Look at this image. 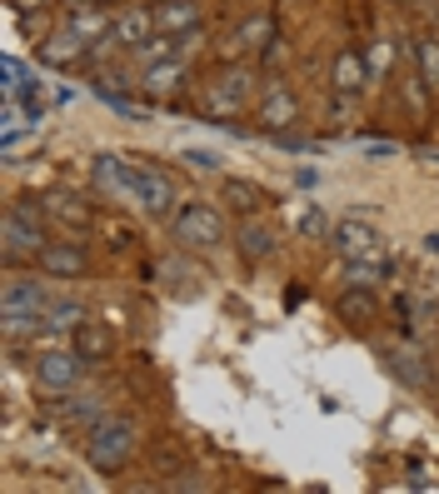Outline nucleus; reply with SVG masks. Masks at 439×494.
I'll use <instances>...</instances> for the list:
<instances>
[{"mask_svg":"<svg viewBox=\"0 0 439 494\" xmlns=\"http://www.w3.org/2000/svg\"><path fill=\"white\" fill-rule=\"evenodd\" d=\"M185 165H200V170H215V155H210V151H185Z\"/></svg>","mask_w":439,"mask_h":494,"instance_id":"obj_27","label":"nucleus"},{"mask_svg":"<svg viewBox=\"0 0 439 494\" xmlns=\"http://www.w3.org/2000/svg\"><path fill=\"white\" fill-rule=\"evenodd\" d=\"M334 245H340V255L350 260V265H385V240L364 225V220L334 225Z\"/></svg>","mask_w":439,"mask_h":494,"instance_id":"obj_4","label":"nucleus"},{"mask_svg":"<svg viewBox=\"0 0 439 494\" xmlns=\"http://www.w3.org/2000/svg\"><path fill=\"white\" fill-rule=\"evenodd\" d=\"M235 245H240V255H245V260H265L270 250H275V230L260 225V220H245V225L235 230Z\"/></svg>","mask_w":439,"mask_h":494,"instance_id":"obj_11","label":"nucleus"},{"mask_svg":"<svg viewBox=\"0 0 439 494\" xmlns=\"http://www.w3.org/2000/svg\"><path fill=\"white\" fill-rule=\"evenodd\" d=\"M360 76H364V60L354 50H344L340 65H334V90H340V100H350L354 90H360Z\"/></svg>","mask_w":439,"mask_h":494,"instance_id":"obj_16","label":"nucleus"},{"mask_svg":"<svg viewBox=\"0 0 439 494\" xmlns=\"http://www.w3.org/2000/svg\"><path fill=\"white\" fill-rule=\"evenodd\" d=\"M340 310L350 320H370V295H350V300H340Z\"/></svg>","mask_w":439,"mask_h":494,"instance_id":"obj_23","label":"nucleus"},{"mask_svg":"<svg viewBox=\"0 0 439 494\" xmlns=\"http://www.w3.org/2000/svg\"><path fill=\"white\" fill-rule=\"evenodd\" d=\"M260 120H265V125H289V120H295V96H289L285 86H270L265 100H260Z\"/></svg>","mask_w":439,"mask_h":494,"instance_id":"obj_13","label":"nucleus"},{"mask_svg":"<svg viewBox=\"0 0 439 494\" xmlns=\"http://www.w3.org/2000/svg\"><path fill=\"white\" fill-rule=\"evenodd\" d=\"M110 35H115L120 45H130V50H140L145 45V35H155V11H125L110 21Z\"/></svg>","mask_w":439,"mask_h":494,"instance_id":"obj_9","label":"nucleus"},{"mask_svg":"<svg viewBox=\"0 0 439 494\" xmlns=\"http://www.w3.org/2000/svg\"><path fill=\"white\" fill-rule=\"evenodd\" d=\"M35 380H41L50 395L76 389V380H80V350L70 344V350H45V355H35Z\"/></svg>","mask_w":439,"mask_h":494,"instance_id":"obj_5","label":"nucleus"},{"mask_svg":"<svg viewBox=\"0 0 439 494\" xmlns=\"http://www.w3.org/2000/svg\"><path fill=\"white\" fill-rule=\"evenodd\" d=\"M265 31H270V21H265V15H255V21L245 25V45H260V41H265Z\"/></svg>","mask_w":439,"mask_h":494,"instance_id":"obj_26","label":"nucleus"},{"mask_svg":"<svg viewBox=\"0 0 439 494\" xmlns=\"http://www.w3.org/2000/svg\"><path fill=\"white\" fill-rule=\"evenodd\" d=\"M41 270L55 279H80V275H90V260H86V250H76V245H45Z\"/></svg>","mask_w":439,"mask_h":494,"instance_id":"obj_7","label":"nucleus"},{"mask_svg":"<svg viewBox=\"0 0 439 494\" xmlns=\"http://www.w3.org/2000/svg\"><path fill=\"white\" fill-rule=\"evenodd\" d=\"M80 315H86V310H80V305H45V315H41V330H76V325H86V320H80Z\"/></svg>","mask_w":439,"mask_h":494,"instance_id":"obj_18","label":"nucleus"},{"mask_svg":"<svg viewBox=\"0 0 439 494\" xmlns=\"http://www.w3.org/2000/svg\"><path fill=\"white\" fill-rule=\"evenodd\" d=\"M50 295L35 285V279H11L5 285V315H45Z\"/></svg>","mask_w":439,"mask_h":494,"instance_id":"obj_8","label":"nucleus"},{"mask_svg":"<svg viewBox=\"0 0 439 494\" xmlns=\"http://www.w3.org/2000/svg\"><path fill=\"white\" fill-rule=\"evenodd\" d=\"M225 195H230V205H235V210H260V205H265V190H260V185H250V180H230Z\"/></svg>","mask_w":439,"mask_h":494,"instance_id":"obj_20","label":"nucleus"},{"mask_svg":"<svg viewBox=\"0 0 439 494\" xmlns=\"http://www.w3.org/2000/svg\"><path fill=\"white\" fill-rule=\"evenodd\" d=\"M140 175H145V165H130V160H120V155H100L96 160V185L110 195L140 200Z\"/></svg>","mask_w":439,"mask_h":494,"instance_id":"obj_6","label":"nucleus"},{"mask_svg":"<svg viewBox=\"0 0 439 494\" xmlns=\"http://www.w3.org/2000/svg\"><path fill=\"white\" fill-rule=\"evenodd\" d=\"M130 444H135V425H130V419H100L96 430H90L86 454L100 474H115L120 464L130 460Z\"/></svg>","mask_w":439,"mask_h":494,"instance_id":"obj_1","label":"nucleus"},{"mask_svg":"<svg viewBox=\"0 0 439 494\" xmlns=\"http://www.w3.org/2000/svg\"><path fill=\"white\" fill-rule=\"evenodd\" d=\"M425 250H434V255H439V230H434V235H425Z\"/></svg>","mask_w":439,"mask_h":494,"instance_id":"obj_29","label":"nucleus"},{"mask_svg":"<svg viewBox=\"0 0 439 494\" xmlns=\"http://www.w3.org/2000/svg\"><path fill=\"white\" fill-rule=\"evenodd\" d=\"M415 60H419V80L439 96V41H415Z\"/></svg>","mask_w":439,"mask_h":494,"instance_id":"obj_17","label":"nucleus"},{"mask_svg":"<svg viewBox=\"0 0 439 494\" xmlns=\"http://www.w3.org/2000/svg\"><path fill=\"white\" fill-rule=\"evenodd\" d=\"M45 210H50V215L55 220H65V225H70V230H76V225H90V210H86V205H70V200H65V195H50V200H45Z\"/></svg>","mask_w":439,"mask_h":494,"instance_id":"obj_19","label":"nucleus"},{"mask_svg":"<svg viewBox=\"0 0 439 494\" xmlns=\"http://www.w3.org/2000/svg\"><path fill=\"white\" fill-rule=\"evenodd\" d=\"M70 344L80 350V360H105L110 350H115L110 330H100V325H76V330H70Z\"/></svg>","mask_w":439,"mask_h":494,"instance_id":"obj_12","label":"nucleus"},{"mask_svg":"<svg viewBox=\"0 0 439 494\" xmlns=\"http://www.w3.org/2000/svg\"><path fill=\"white\" fill-rule=\"evenodd\" d=\"M389 370H395L399 385L429 389V365H425V355H419V350H389Z\"/></svg>","mask_w":439,"mask_h":494,"instance_id":"obj_10","label":"nucleus"},{"mask_svg":"<svg viewBox=\"0 0 439 494\" xmlns=\"http://www.w3.org/2000/svg\"><path fill=\"white\" fill-rule=\"evenodd\" d=\"M45 250V215L31 205H11L5 210V260H41Z\"/></svg>","mask_w":439,"mask_h":494,"instance_id":"obj_2","label":"nucleus"},{"mask_svg":"<svg viewBox=\"0 0 439 494\" xmlns=\"http://www.w3.org/2000/svg\"><path fill=\"white\" fill-rule=\"evenodd\" d=\"M230 230H225V215L215 210V205H185L180 215H175V240L190 250H210L220 245Z\"/></svg>","mask_w":439,"mask_h":494,"instance_id":"obj_3","label":"nucleus"},{"mask_svg":"<svg viewBox=\"0 0 439 494\" xmlns=\"http://www.w3.org/2000/svg\"><path fill=\"white\" fill-rule=\"evenodd\" d=\"M200 21V11H195V0H175V5H165V11H155V31L160 35H180L185 25Z\"/></svg>","mask_w":439,"mask_h":494,"instance_id":"obj_15","label":"nucleus"},{"mask_svg":"<svg viewBox=\"0 0 439 494\" xmlns=\"http://www.w3.org/2000/svg\"><path fill=\"white\" fill-rule=\"evenodd\" d=\"M175 86H180V65H160V70H151V76H145V90H151V96L155 100H165V96H170V90Z\"/></svg>","mask_w":439,"mask_h":494,"instance_id":"obj_21","label":"nucleus"},{"mask_svg":"<svg viewBox=\"0 0 439 494\" xmlns=\"http://www.w3.org/2000/svg\"><path fill=\"white\" fill-rule=\"evenodd\" d=\"M80 50H86V35H80L76 25H70V31H55L50 41H45V50H41V55H45L50 65H65V60H76Z\"/></svg>","mask_w":439,"mask_h":494,"instance_id":"obj_14","label":"nucleus"},{"mask_svg":"<svg viewBox=\"0 0 439 494\" xmlns=\"http://www.w3.org/2000/svg\"><path fill=\"white\" fill-rule=\"evenodd\" d=\"M0 70H5V90H15L25 80V65L15 60V55H5V60H0Z\"/></svg>","mask_w":439,"mask_h":494,"instance_id":"obj_24","label":"nucleus"},{"mask_svg":"<svg viewBox=\"0 0 439 494\" xmlns=\"http://www.w3.org/2000/svg\"><path fill=\"white\" fill-rule=\"evenodd\" d=\"M21 105H25V115H31V125L45 115V100H41V90H35V86H25V90H21Z\"/></svg>","mask_w":439,"mask_h":494,"instance_id":"obj_22","label":"nucleus"},{"mask_svg":"<svg viewBox=\"0 0 439 494\" xmlns=\"http://www.w3.org/2000/svg\"><path fill=\"white\" fill-rule=\"evenodd\" d=\"M305 235H315V240H320V235H330V220H325L320 210H310V215H305Z\"/></svg>","mask_w":439,"mask_h":494,"instance_id":"obj_25","label":"nucleus"},{"mask_svg":"<svg viewBox=\"0 0 439 494\" xmlns=\"http://www.w3.org/2000/svg\"><path fill=\"white\" fill-rule=\"evenodd\" d=\"M295 185H300V190H315V185H320V175L305 165V170H295Z\"/></svg>","mask_w":439,"mask_h":494,"instance_id":"obj_28","label":"nucleus"}]
</instances>
